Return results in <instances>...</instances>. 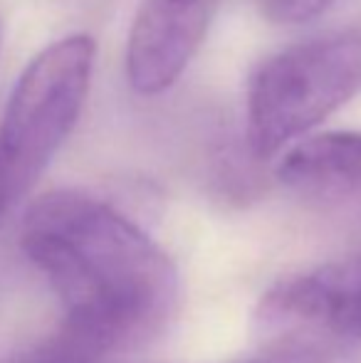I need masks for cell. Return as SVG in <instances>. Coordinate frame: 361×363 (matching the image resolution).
<instances>
[{"mask_svg":"<svg viewBox=\"0 0 361 363\" xmlns=\"http://www.w3.org/2000/svg\"><path fill=\"white\" fill-rule=\"evenodd\" d=\"M20 245L62 304L55 351L96 359L144 349L174 324L179 269L109 203L82 191L45 193L25 213Z\"/></svg>","mask_w":361,"mask_h":363,"instance_id":"6da1fadb","label":"cell"},{"mask_svg":"<svg viewBox=\"0 0 361 363\" xmlns=\"http://www.w3.org/2000/svg\"><path fill=\"white\" fill-rule=\"evenodd\" d=\"M94 40L70 35L25 67L0 121V220L33 191L82 114Z\"/></svg>","mask_w":361,"mask_h":363,"instance_id":"7a4b0ae2","label":"cell"},{"mask_svg":"<svg viewBox=\"0 0 361 363\" xmlns=\"http://www.w3.org/2000/svg\"><path fill=\"white\" fill-rule=\"evenodd\" d=\"M361 91V30L292 45L257 67L248 89V146L270 158Z\"/></svg>","mask_w":361,"mask_h":363,"instance_id":"3957f363","label":"cell"},{"mask_svg":"<svg viewBox=\"0 0 361 363\" xmlns=\"http://www.w3.org/2000/svg\"><path fill=\"white\" fill-rule=\"evenodd\" d=\"M257 324L284 346L312 349L319 339L361 344V252L282 277L262 296Z\"/></svg>","mask_w":361,"mask_h":363,"instance_id":"277c9868","label":"cell"},{"mask_svg":"<svg viewBox=\"0 0 361 363\" xmlns=\"http://www.w3.org/2000/svg\"><path fill=\"white\" fill-rule=\"evenodd\" d=\"M218 0H144L126 45V77L139 94L166 91L206 38Z\"/></svg>","mask_w":361,"mask_h":363,"instance_id":"5b68a950","label":"cell"},{"mask_svg":"<svg viewBox=\"0 0 361 363\" xmlns=\"http://www.w3.org/2000/svg\"><path fill=\"white\" fill-rule=\"evenodd\" d=\"M277 178L317 208L361 218V131H329L279 161Z\"/></svg>","mask_w":361,"mask_h":363,"instance_id":"8992f818","label":"cell"},{"mask_svg":"<svg viewBox=\"0 0 361 363\" xmlns=\"http://www.w3.org/2000/svg\"><path fill=\"white\" fill-rule=\"evenodd\" d=\"M260 10L274 25H304L322 18L334 0H257Z\"/></svg>","mask_w":361,"mask_h":363,"instance_id":"52a82bcc","label":"cell"},{"mask_svg":"<svg viewBox=\"0 0 361 363\" xmlns=\"http://www.w3.org/2000/svg\"><path fill=\"white\" fill-rule=\"evenodd\" d=\"M255 363H327V361L312 349H302V346H279V351H274L267 359L255 361Z\"/></svg>","mask_w":361,"mask_h":363,"instance_id":"ba28073f","label":"cell"},{"mask_svg":"<svg viewBox=\"0 0 361 363\" xmlns=\"http://www.w3.org/2000/svg\"><path fill=\"white\" fill-rule=\"evenodd\" d=\"M94 359H82V356H70V354H62V351H55L50 346L48 351L38 354L30 363H91Z\"/></svg>","mask_w":361,"mask_h":363,"instance_id":"9c48e42d","label":"cell"},{"mask_svg":"<svg viewBox=\"0 0 361 363\" xmlns=\"http://www.w3.org/2000/svg\"><path fill=\"white\" fill-rule=\"evenodd\" d=\"M0 33H3V25H0Z\"/></svg>","mask_w":361,"mask_h":363,"instance_id":"30bf717a","label":"cell"}]
</instances>
